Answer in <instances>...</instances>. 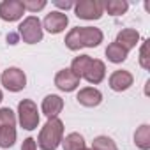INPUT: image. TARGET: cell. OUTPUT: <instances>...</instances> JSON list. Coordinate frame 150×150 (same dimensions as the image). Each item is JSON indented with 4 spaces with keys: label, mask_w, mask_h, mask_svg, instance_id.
Here are the masks:
<instances>
[{
    "label": "cell",
    "mask_w": 150,
    "mask_h": 150,
    "mask_svg": "<svg viewBox=\"0 0 150 150\" xmlns=\"http://www.w3.org/2000/svg\"><path fill=\"white\" fill-rule=\"evenodd\" d=\"M103 42V32L94 27H76L65 35V46L72 51L80 48H96Z\"/></svg>",
    "instance_id": "obj_1"
},
{
    "label": "cell",
    "mask_w": 150,
    "mask_h": 150,
    "mask_svg": "<svg viewBox=\"0 0 150 150\" xmlns=\"http://www.w3.org/2000/svg\"><path fill=\"white\" fill-rule=\"evenodd\" d=\"M62 134H64L62 120L50 118L39 134V139H37L39 148L41 150H57V146L62 143Z\"/></svg>",
    "instance_id": "obj_2"
},
{
    "label": "cell",
    "mask_w": 150,
    "mask_h": 150,
    "mask_svg": "<svg viewBox=\"0 0 150 150\" xmlns=\"http://www.w3.org/2000/svg\"><path fill=\"white\" fill-rule=\"evenodd\" d=\"M18 117H20V125L27 131H34L39 125V111L34 101L23 99L18 104Z\"/></svg>",
    "instance_id": "obj_3"
},
{
    "label": "cell",
    "mask_w": 150,
    "mask_h": 150,
    "mask_svg": "<svg viewBox=\"0 0 150 150\" xmlns=\"http://www.w3.org/2000/svg\"><path fill=\"white\" fill-rule=\"evenodd\" d=\"M20 28V35L27 44H35L42 39V27L39 18L35 16H28L23 20V23L18 27Z\"/></svg>",
    "instance_id": "obj_4"
},
{
    "label": "cell",
    "mask_w": 150,
    "mask_h": 150,
    "mask_svg": "<svg viewBox=\"0 0 150 150\" xmlns=\"http://www.w3.org/2000/svg\"><path fill=\"white\" fill-rule=\"evenodd\" d=\"M2 85L11 90V92H20L27 87V76H25V72L18 67H9L2 72Z\"/></svg>",
    "instance_id": "obj_5"
},
{
    "label": "cell",
    "mask_w": 150,
    "mask_h": 150,
    "mask_svg": "<svg viewBox=\"0 0 150 150\" xmlns=\"http://www.w3.org/2000/svg\"><path fill=\"white\" fill-rule=\"evenodd\" d=\"M103 2L101 0H81L74 6V13L81 20H99L103 16Z\"/></svg>",
    "instance_id": "obj_6"
},
{
    "label": "cell",
    "mask_w": 150,
    "mask_h": 150,
    "mask_svg": "<svg viewBox=\"0 0 150 150\" xmlns=\"http://www.w3.org/2000/svg\"><path fill=\"white\" fill-rule=\"evenodd\" d=\"M104 74H106L104 64H103L101 60H97V58H90V62L87 64V67H85V71H83L81 76H83L88 83L97 85V83H101V81L104 80Z\"/></svg>",
    "instance_id": "obj_7"
},
{
    "label": "cell",
    "mask_w": 150,
    "mask_h": 150,
    "mask_svg": "<svg viewBox=\"0 0 150 150\" xmlns=\"http://www.w3.org/2000/svg\"><path fill=\"white\" fill-rule=\"evenodd\" d=\"M23 4L20 0H4L0 4V18L4 21H16L23 16Z\"/></svg>",
    "instance_id": "obj_8"
},
{
    "label": "cell",
    "mask_w": 150,
    "mask_h": 150,
    "mask_svg": "<svg viewBox=\"0 0 150 150\" xmlns=\"http://www.w3.org/2000/svg\"><path fill=\"white\" fill-rule=\"evenodd\" d=\"M55 85L62 92H72L80 85V78L71 69H62V71L57 72V76H55Z\"/></svg>",
    "instance_id": "obj_9"
},
{
    "label": "cell",
    "mask_w": 150,
    "mask_h": 150,
    "mask_svg": "<svg viewBox=\"0 0 150 150\" xmlns=\"http://www.w3.org/2000/svg\"><path fill=\"white\" fill-rule=\"evenodd\" d=\"M69 23V18L67 14L60 13V11H53L50 14H46L44 18V28L50 32V34H60Z\"/></svg>",
    "instance_id": "obj_10"
},
{
    "label": "cell",
    "mask_w": 150,
    "mask_h": 150,
    "mask_svg": "<svg viewBox=\"0 0 150 150\" xmlns=\"http://www.w3.org/2000/svg\"><path fill=\"white\" fill-rule=\"evenodd\" d=\"M134 78H132V74L129 71H115L111 76H110V87L111 90L115 92H122V90H127L131 85H132Z\"/></svg>",
    "instance_id": "obj_11"
},
{
    "label": "cell",
    "mask_w": 150,
    "mask_h": 150,
    "mask_svg": "<svg viewBox=\"0 0 150 150\" xmlns=\"http://www.w3.org/2000/svg\"><path fill=\"white\" fill-rule=\"evenodd\" d=\"M76 99H78L80 104H83V106H87V108H94V106L101 104L103 94H101L97 88H94V87H87V88H81V90L78 92Z\"/></svg>",
    "instance_id": "obj_12"
},
{
    "label": "cell",
    "mask_w": 150,
    "mask_h": 150,
    "mask_svg": "<svg viewBox=\"0 0 150 150\" xmlns=\"http://www.w3.org/2000/svg\"><path fill=\"white\" fill-rule=\"evenodd\" d=\"M62 108H64V101L58 96L51 94V96H46L42 101V113L48 118H57V115L62 111Z\"/></svg>",
    "instance_id": "obj_13"
},
{
    "label": "cell",
    "mask_w": 150,
    "mask_h": 150,
    "mask_svg": "<svg viewBox=\"0 0 150 150\" xmlns=\"http://www.w3.org/2000/svg\"><path fill=\"white\" fill-rule=\"evenodd\" d=\"M138 41H139V34H138V30H134V28H124V30H120L118 32V35H117V44H120L124 50H132L136 44H138Z\"/></svg>",
    "instance_id": "obj_14"
},
{
    "label": "cell",
    "mask_w": 150,
    "mask_h": 150,
    "mask_svg": "<svg viewBox=\"0 0 150 150\" xmlns=\"http://www.w3.org/2000/svg\"><path fill=\"white\" fill-rule=\"evenodd\" d=\"M127 50H124L120 44H117V42H111L108 48H106V57H108V60L110 62H113V64H120V62H124L125 58H127Z\"/></svg>",
    "instance_id": "obj_15"
},
{
    "label": "cell",
    "mask_w": 150,
    "mask_h": 150,
    "mask_svg": "<svg viewBox=\"0 0 150 150\" xmlns=\"http://www.w3.org/2000/svg\"><path fill=\"white\" fill-rule=\"evenodd\" d=\"M16 141V129L14 125H0V146L9 148Z\"/></svg>",
    "instance_id": "obj_16"
},
{
    "label": "cell",
    "mask_w": 150,
    "mask_h": 150,
    "mask_svg": "<svg viewBox=\"0 0 150 150\" xmlns=\"http://www.w3.org/2000/svg\"><path fill=\"white\" fill-rule=\"evenodd\" d=\"M134 143L141 150H148L150 148V127L146 124L141 125V127H138V131L134 132Z\"/></svg>",
    "instance_id": "obj_17"
},
{
    "label": "cell",
    "mask_w": 150,
    "mask_h": 150,
    "mask_svg": "<svg viewBox=\"0 0 150 150\" xmlns=\"http://www.w3.org/2000/svg\"><path fill=\"white\" fill-rule=\"evenodd\" d=\"M62 145H64V150H81V148H85V139L78 132H71L65 136Z\"/></svg>",
    "instance_id": "obj_18"
},
{
    "label": "cell",
    "mask_w": 150,
    "mask_h": 150,
    "mask_svg": "<svg viewBox=\"0 0 150 150\" xmlns=\"http://www.w3.org/2000/svg\"><path fill=\"white\" fill-rule=\"evenodd\" d=\"M103 7L108 11V14L111 16H120L129 9V4L125 0H108L106 4H103Z\"/></svg>",
    "instance_id": "obj_19"
},
{
    "label": "cell",
    "mask_w": 150,
    "mask_h": 150,
    "mask_svg": "<svg viewBox=\"0 0 150 150\" xmlns=\"http://www.w3.org/2000/svg\"><path fill=\"white\" fill-rule=\"evenodd\" d=\"M92 150H117V145L108 136H97L92 141Z\"/></svg>",
    "instance_id": "obj_20"
},
{
    "label": "cell",
    "mask_w": 150,
    "mask_h": 150,
    "mask_svg": "<svg viewBox=\"0 0 150 150\" xmlns=\"http://www.w3.org/2000/svg\"><path fill=\"white\" fill-rule=\"evenodd\" d=\"M88 62H90V57H88V55H80V57H76V58L72 60L71 71L76 74L78 78H81V74H83V71H85V67H87Z\"/></svg>",
    "instance_id": "obj_21"
},
{
    "label": "cell",
    "mask_w": 150,
    "mask_h": 150,
    "mask_svg": "<svg viewBox=\"0 0 150 150\" xmlns=\"http://www.w3.org/2000/svg\"><path fill=\"white\" fill-rule=\"evenodd\" d=\"M14 124H16V117L13 110L9 108L0 110V125H14Z\"/></svg>",
    "instance_id": "obj_22"
},
{
    "label": "cell",
    "mask_w": 150,
    "mask_h": 150,
    "mask_svg": "<svg viewBox=\"0 0 150 150\" xmlns=\"http://www.w3.org/2000/svg\"><path fill=\"white\" fill-rule=\"evenodd\" d=\"M21 4H23V9H28L32 13H37V11H41V9L46 7L44 0H23Z\"/></svg>",
    "instance_id": "obj_23"
},
{
    "label": "cell",
    "mask_w": 150,
    "mask_h": 150,
    "mask_svg": "<svg viewBox=\"0 0 150 150\" xmlns=\"http://www.w3.org/2000/svg\"><path fill=\"white\" fill-rule=\"evenodd\" d=\"M148 42L150 41H145L143 46H141V51H139V64L143 69H148L150 67V57H148Z\"/></svg>",
    "instance_id": "obj_24"
},
{
    "label": "cell",
    "mask_w": 150,
    "mask_h": 150,
    "mask_svg": "<svg viewBox=\"0 0 150 150\" xmlns=\"http://www.w3.org/2000/svg\"><path fill=\"white\" fill-rule=\"evenodd\" d=\"M21 150H37V143L34 138H27L21 145Z\"/></svg>",
    "instance_id": "obj_25"
},
{
    "label": "cell",
    "mask_w": 150,
    "mask_h": 150,
    "mask_svg": "<svg viewBox=\"0 0 150 150\" xmlns=\"http://www.w3.org/2000/svg\"><path fill=\"white\" fill-rule=\"evenodd\" d=\"M55 6L57 7H62V9H69V7H72V2H58V0H57Z\"/></svg>",
    "instance_id": "obj_26"
},
{
    "label": "cell",
    "mask_w": 150,
    "mask_h": 150,
    "mask_svg": "<svg viewBox=\"0 0 150 150\" xmlns=\"http://www.w3.org/2000/svg\"><path fill=\"white\" fill-rule=\"evenodd\" d=\"M2 97H4V96H2V90H0V101H2Z\"/></svg>",
    "instance_id": "obj_27"
},
{
    "label": "cell",
    "mask_w": 150,
    "mask_h": 150,
    "mask_svg": "<svg viewBox=\"0 0 150 150\" xmlns=\"http://www.w3.org/2000/svg\"><path fill=\"white\" fill-rule=\"evenodd\" d=\"M81 150H88V148H81Z\"/></svg>",
    "instance_id": "obj_28"
}]
</instances>
